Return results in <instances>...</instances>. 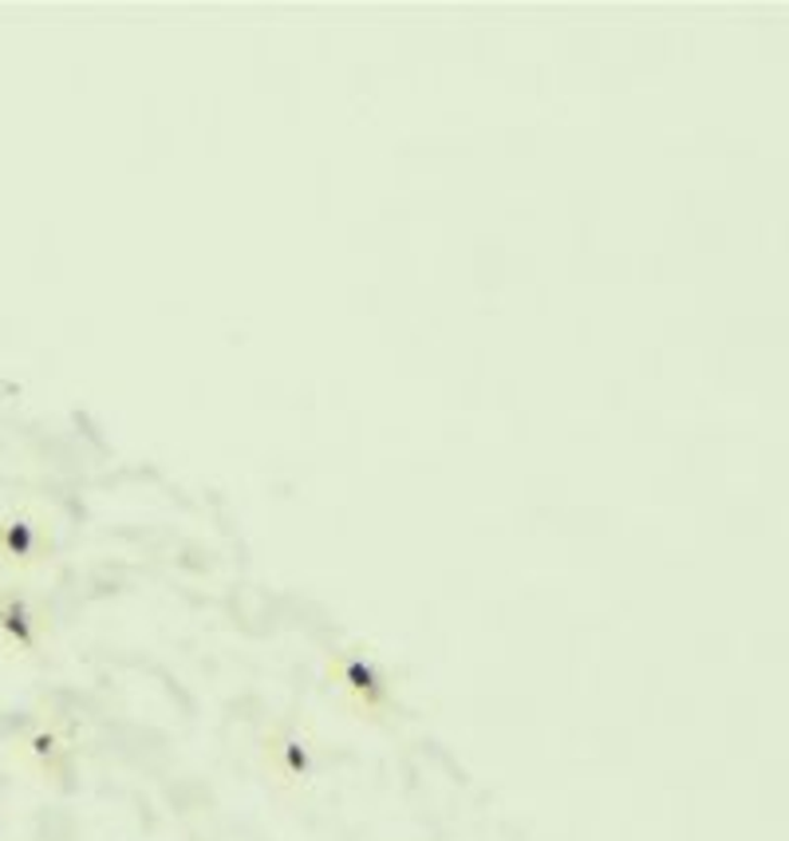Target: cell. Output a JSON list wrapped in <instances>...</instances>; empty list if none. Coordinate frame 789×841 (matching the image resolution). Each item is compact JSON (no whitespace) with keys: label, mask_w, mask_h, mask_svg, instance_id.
Returning a JSON list of instances; mask_svg holds the SVG:
<instances>
[{"label":"cell","mask_w":789,"mask_h":841,"mask_svg":"<svg viewBox=\"0 0 789 841\" xmlns=\"http://www.w3.org/2000/svg\"><path fill=\"white\" fill-rule=\"evenodd\" d=\"M260 770L281 794H304L320 778V735L308 715H277L260 735Z\"/></svg>","instance_id":"cell-1"},{"label":"cell","mask_w":789,"mask_h":841,"mask_svg":"<svg viewBox=\"0 0 789 841\" xmlns=\"http://www.w3.org/2000/svg\"><path fill=\"white\" fill-rule=\"evenodd\" d=\"M55 553V530L52 522L33 510V506H12L0 514V569L4 573H33L48 565Z\"/></svg>","instance_id":"cell-3"},{"label":"cell","mask_w":789,"mask_h":841,"mask_svg":"<svg viewBox=\"0 0 789 841\" xmlns=\"http://www.w3.org/2000/svg\"><path fill=\"white\" fill-rule=\"evenodd\" d=\"M16 759H21L36 778H64L76 763V727L60 715H48V719L33 723L28 731L16 739Z\"/></svg>","instance_id":"cell-4"},{"label":"cell","mask_w":789,"mask_h":841,"mask_svg":"<svg viewBox=\"0 0 789 841\" xmlns=\"http://www.w3.org/2000/svg\"><path fill=\"white\" fill-rule=\"evenodd\" d=\"M48 612L21 589V585H0V645L12 655L33 660L48 648Z\"/></svg>","instance_id":"cell-5"},{"label":"cell","mask_w":789,"mask_h":841,"mask_svg":"<svg viewBox=\"0 0 789 841\" xmlns=\"http://www.w3.org/2000/svg\"><path fill=\"white\" fill-rule=\"evenodd\" d=\"M328 684L335 688L340 703H344L356 719L383 723L395 711V679H391L387 664L371 652L368 645H340L328 652Z\"/></svg>","instance_id":"cell-2"}]
</instances>
